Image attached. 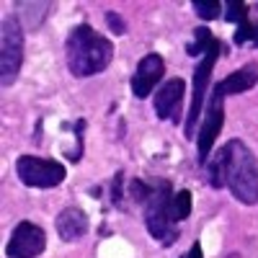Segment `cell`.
I'll return each instance as SVG.
<instances>
[{
	"mask_svg": "<svg viewBox=\"0 0 258 258\" xmlns=\"http://www.w3.org/2000/svg\"><path fill=\"white\" fill-rule=\"evenodd\" d=\"M68 52V70L75 78H91L103 73L114 59V41L98 34L88 24H78L64 41Z\"/></svg>",
	"mask_w": 258,
	"mask_h": 258,
	"instance_id": "6da1fadb",
	"label": "cell"
},
{
	"mask_svg": "<svg viewBox=\"0 0 258 258\" xmlns=\"http://www.w3.org/2000/svg\"><path fill=\"white\" fill-rule=\"evenodd\" d=\"M222 163L225 186L232 191V197L240 204L250 207L258 202V163L253 150L243 140H230L217 153Z\"/></svg>",
	"mask_w": 258,
	"mask_h": 258,
	"instance_id": "7a4b0ae2",
	"label": "cell"
},
{
	"mask_svg": "<svg viewBox=\"0 0 258 258\" xmlns=\"http://www.w3.org/2000/svg\"><path fill=\"white\" fill-rule=\"evenodd\" d=\"M170 197L173 188L168 181H158L153 197L145 202V225L147 232L160 243V245H173L178 240V230L176 222L170 220Z\"/></svg>",
	"mask_w": 258,
	"mask_h": 258,
	"instance_id": "3957f363",
	"label": "cell"
},
{
	"mask_svg": "<svg viewBox=\"0 0 258 258\" xmlns=\"http://www.w3.org/2000/svg\"><path fill=\"white\" fill-rule=\"evenodd\" d=\"M21 62H24V29L18 18H3V36H0V83L3 88L16 83Z\"/></svg>",
	"mask_w": 258,
	"mask_h": 258,
	"instance_id": "277c9868",
	"label": "cell"
},
{
	"mask_svg": "<svg viewBox=\"0 0 258 258\" xmlns=\"http://www.w3.org/2000/svg\"><path fill=\"white\" fill-rule=\"evenodd\" d=\"M16 176L21 178L24 186L31 188H54L64 181L68 170L59 160L39 158V155H21L16 160Z\"/></svg>",
	"mask_w": 258,
	"mask_h": 258,
	"instance_id": "5b68a950",
	"label": "cell"
},
{
	"mask_svg": "<svg viewBox=\"0 0 258 258\" xmlns=\"http://www.w3.org/2000/svg\"><path fill=\"white\" fill-rule=\"evenodd\" d=\"M222 52V44L217 41L199 62V68L194 70V93H191V109H188V119H186V137L194 140L197 137V119L202 116L204 109V101H207V88H209V80H212V70H214V62H217Z\"/></svg>",
	"mask_w": 258,
	"mask_h": 258,
	"instance_id": "8992f818",
	"label": "cell"
},
{
	"mask_svg": "<svg viewBox=\"0 0 258 258\" xmlns=\"http://www.w3.org/2000/svg\"><path fill=\"white\" fill-rule=\"evenodd\" d=\"M225 124V96L212 91L209 101H207V111H204V121H202V129L197 132V142H199V165H207L209 160V153L214 147V140H217L220 129Z\"/></svg>",
	"mask_w": 258,
	"mask_h": 258,
	"instance_id": "52a82bcc",
	"label": "cell"
},
{
	"mask_svg": "<svg viewBox=\"0 0 258 258\" xmlns=\"http://www.w3.org/2000/svg\"><path fill=\"white\" fill-rule=\"evenodd\" d=\"M47 248V232L34 222H18L11 232V240L6 245L8 258H36Z\"/></svg>",
	"mask_w": 258,
	"mask_h": 258,
	"instance_id": "ba28073f",
	"label": "cell"
},
{
	"mask_svg": "<svg viewBox=\"0 0 258 258\" xmlns=\"http://www.w3.org/2000/svg\"><path fill=\"white\" fill-rule=\"evenodd\" d=\"M183 93H186V83L183 78H170L165 80L158 93H155V114L163 121H178L181 119V106H183Z\"/></svg>",
	"mask_w": 258,
	"mask_h": 258,
	"instance_id": "9c48e42d",
	"label": "cell"
},
{
	"mask_svg": "<svg viewBox=\"0 0 258 258\" xmlns=\"http://www.w3.org/2000/svg\"><path fill=\"white\" fill-rule=\"evenodd\" d=\"M165 73V62L160 54H145L140 62H137V68H135V75H132V93L135 98H147L150 93H153L155 88V83H160Z\"/></svg>",
	"mask_w": 258,
	"mask_h": 258,
	"instance_id": "30bf717a",
	"label": "cell"
},
{
	"mask_svg": "<svg viewBox=\"0 0 258 258\" xmlns=\"http://www.w3.org/2000/svg\"><path fill=\"white\" fill-rule=\"evenodd\" d=\"M54 230H57V235L64 243H75V240H80V238L88 235L91 220H88V214H85L80 207H68V209H62L57 214Z\"/></svg>",
	"mask_w": 258,
	"mask_h": 258,
	"instance_id": "8fae6325",
	"label": "cell"
},
{
	"mask_svg": "<svg viewBox=\"0 0 258 258\" xmlns=\"http://www.w3.org/2000/svg\"><path fill=\"white\" fill-rule=\"evenodd\" d=\"M255 85H258V64L255 62H248V64H243L240 70H235L232 75H227L225 80H220L217 85H214V91L222 93L227 98V96L245 93V91L255 88Z\"/></svg>",
	"mask_w": 258,
	"mask_h": 258,
	"instance_id": "7c38bea8",
	"label": "cell"
},
{
	"mask_svg": "<svg viewBox=\"0 0 258 258\" xmlns=\"http://www.w3.org/2000/svg\"><path fill=\"white\" fill-rule=\"evenodd\" d=\"M220 39H214V34L207 29V26H199V29H194V41L186 47V54H191V57H202V54H207L214 44H217Z\"/></svg>",
	"mask_w": 258,
	"mask_h": 258,
	"instance_id": "4fadbf2b",
	"label": "cell"
},
{
	"mask_svg": "<svg viewBox=\"0 0 258 258\" xmlns=\"http://www.w3.org/2000/svg\"><path fill=\"white\" fill-rule=\"evenodd\" d=\"M191 217V191L181 188L170 197V220L173 222H183Z\"/></svg>",
	"mask_w": 258,
	"mask_h": 258,
	"instance_id": "5bb4252c",
	"label": "cell"
},
{
	"mask_svg": "<svg viewBox=\"0 0 258 258\" xmlns=\"http://www.w3.org/2000/svg\"><path fill=\"white\" fill-rule=\"evenodd\" d=\"M153 191H155V186L145 183L142 178H132V181H129V199L137 202V204H145L150 197H153Z\"/></svg>",
	"mask_w": 258,
	"mask_h": 258,
	"instance_id": "9a60e30c",
	"label": "cell"
},
{
	"mask_svg": "<svg viewBox=\"0 0 258 258\" xmlns=\"http://www.w3.org/2000/svg\"><path fill=\"white\" fill-rule=\"evenodd\" d=\"M194 11H197V16L204 18V21H214L222 13V6L217 0H194Z\"/></svg>",
	"mask_w": 258,
	"mask_h": 258,
	"instance_id": "2e32d148",
	"label": "cell"
},
{
	"mask_svg": "<svg viewBox=\"0 0 258 258\" xmlns=\"http://www.w3.org/2000/svg\"><path fill=\"white\" fill-rule=\"evenodd\" d=\"M227 13H225V21H230V24H245L248 21V6L240 3V0H230V3L225 6Z\"/></svg>",
	"mask_w": 258,
	"mask_h": 258,
	"instance_id": "e0dca14e",
	"label": "cell"
},
{
	"mask_svg": "<svg viewBox=\"0 0 258 258\" xmlns=\"http://www.w3.org/2000/svg\"><path fill=\"white\" fill-rule=\"evenodd\" d=\"M207 181H209L212 188H217V191L225 186V176H222V163H220V158H214V160L207 165Z\"/></svg>",
	"mask_w": 258,
	"mask_h": 258,
	"instance_id": "ac0fdd59",
	"label": "cell"
},
{
	"mask_svg": "<svg viewBox=\"0 0 258 258\" xmlns=\"http://www.w3.org/2000/svg\"><path fill=\"white\" fill-rule=\"evenodd\" d=\"M248 39H258V24H250V21H245V24H240L238 26V31H235V36H232V41H235V44H245V41Z\"/></svg>",
	"mask_w": 258,
	"mask_h": 258,
	"instance_id": "d6986e66",
	"label": "cell"
},
{
	"mask_svg": "<svg viewBox=\"0 0 258 258\" xmlns=\"http://www.w3.org/2000/svg\"><path fill=\"white\" fill-rule=\"evenodd\" d=\"M83 132H85V119H78L75 121V150L73 153H68V158L73 160V163H78L80 160V155H83Z\"/></svg>",
	"mask_w": 258,
	"mask_h": 258,
	"instance_id": "ffe728a7",
	"label": "cell"
},
{
	"mask_svg": "<svg viewBox=\"0 0 258 258\" xmlns=\"http://www.w3.org/2000/svg\"><path fill=\"white\" fill-rule=\"evenodd\" d=\"M121 183H124V173L119 170V173L114 176V181H111V204L114 207H119L121 209V204H124V194H121Z\"/></svg>",
	"mask_w": 258,
	"mask_h": 258,
	"instance_id": "44dd1931",
	"label": "cell"
},
{
	"mask_svg": "<svg viewBox=\"0 0 258 258\" xmlns=\"http://www.w3.org/2000/svg\"><path fill=\"white\" fill-rule=\"evenodd\" d=\"M106 24H109V29H111L116 36L126 34V24H124V18H121L119 13H114V11H109V13H106Z\"/></svg>",
	"mask_w": 258,
	"mask_h": 258,
	"instance_id": "7402d4cb",
	"label": "cell"
},
{
	"mask_svg": "<svg viewBox=\"0 0 258 258\" xmlns=\"http://www.w3.org/2000/svg\"><path fill=\"white\" fill-rule=\"evenodd\" d=\"M181 258H204V255H202V245H199V243H194Z\"/></svg>",
	"mask_w": 258,
	"mask_h": 258,
	"instance_id": "603a6c76",
	"label": "cell"
},
{
	"mask_svg": "<svg viewBox=\"0 0 258 258\" xmlns=\"http://www.w3.org/2000/svg\"><path fill=\"white\" fill-rule=\"evenodd\" d=\"M227 258H240V255H238V253H230V255H227Z\"/></svg>",
	"mask_w": 258,
	"mask_h": 258,
	"instance_id": "cb8c5ba5",
	"label": "cell"
},
{
	"mask_svg": "<svg viewBox=\"0 0 258 258\" xmlns=\"http://www.w3.org/2000/svg\"><path fill=\"white\" fill-rule=\"evenodd\" d=\"M253 44H255V47H258V39H255V41H253Z\"/></svg>",
	"mask_w": 258,
	"mask_h": 258,
	"instance_id": "d4e9b609",
	"label": "cell"
}]
</instances>
